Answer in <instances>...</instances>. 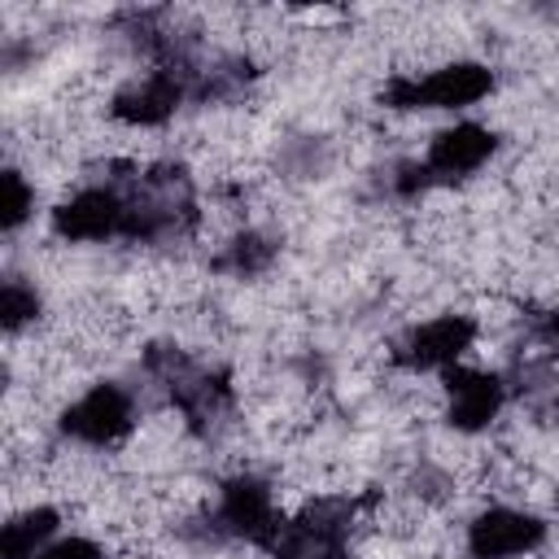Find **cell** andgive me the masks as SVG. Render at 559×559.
Wrapping results in <instances>:
<instances>
[{
    "label": "cell",
    "instance_id": "6da1fadb",
    "mask_svg": "<svg viewBox=\"0 0 559 559\" xmlns=\"http://www.w3.org/2000/svg\"><path fill=\"white\" fill-rule=\"evenodd\" d=\"M493 92V70L476 57H450L419 70H402L384 83L380 100L389 109H424V114H463Z\"/></svg>",
    "mask_w": 559,
    "mask_h": 559
},
{
    "label": "cell",
    "instance_id": "7a4b0ae2",
    "mask_svg": "<svg viewBox=\"0 0 559 559\" xmlns=\"http://www.w3.org/2000/svg\"><path fill=\"white\" fill-rule=\"evenodd\" d=\"M140 428V402L122 380H92L57 411V437L74 450L105 454L131 441Z\"/></svg>",
    "mask_w": 559,
    "mask_h": 559
},
{
    "label": "cell",
    "instance_id": "3957f363",
    "mask_svg": "<svg viewBox=\"0 0 559 559\" xmlns=\"http://www.w3.org/2000/svg\"><path fill=\"white\" fill-rule=\"evenodd\" d=\"M205 520H210L214 537L245 542V546H258V550L271 555L280 533H284V524H288V511L280 507V493H275V485L266 476L236 472L214 489V502H210Z\"/></svg>",
    "mask_w": 559,
    "mask_h": 559
},
{
    "label": "cell",
    "instance_id": "277c9868",
    "mask_svg": "<svg viewBox=\"0 0 559 559\" xmlns=\"http://www.w3.org/2000/svg\"><path fill=\"white\" fill-rule=\"evenodd\" d=\"M131 223H135V192L118 183H83L48 210V227L61 245L131 240Z\"/></svg>",
    "mask_w": 559,
    "mask_h": 559
},
{
    "label": "cell",
    "instance_id": "5b68a950",
    "mask_svg": "<svg viewBox=\"0 0 559 559\" xmlns=\"http://www.w3.org/2000/svg\"><path fill=\"white\" fill-rule=\"evenodd\" d=\"M550 542V520L520 502H489L463 524L467 559H537Z\"/></svg>",
    "mask_w": 559,
    "mask_h": 559
},
{
    "label": "cell",
    "instance_id": "8992f818",
    "mask_svg": "<svg viewBox=\"0 0 559 559\" xmlns=\"http://www.w3.org/2000/svg\"><path fill=\"white\" fill-rule=\"evenodd\" d=\"M476 341H480V319L476 314L445 310V314H432V319L411 323L406 336L393 349V362L402 371H411V376H441V371L467 362V354L476 349Z\"/></svg>",
    "mask_w": 559,
    "mask_h": 559
},
{
    "label": "cell",
    "instance_id": "52a82bcc",
    "mask_svg": "<svg viewBox=\"0 0 559 559\" xmlns=\"http://www.w3.org/2000/svg\"><path fill=\"white\" fill-rule=\"evenodd\" d=\"M437 393H441V419L459 432V437H476L489 432L502 411H507V376L476 367V362H459L450 371L437 376Z\"/></svg>",
    "mask_w": 559,
    "mask_h": 559
},
{
    "label": "cell",
    "instance_id": "ba28073f",
    "mask_svg": "<svg viewBox=\"0 0 559 559\" xmlns=\"http://www.w3.org/2000/svg\"><path fill=\"white\" fill-rule=\"evenodd\" d=\"M498 153V131L472 118H459L441 131H432L428 148H424V170L432 175V183H463L472 175H480Z\"/></svg>",
    "mask_w": 559,
    "mask_h": 559
},
{
    "label": "cell",
    "instance_id": "9c48e42d",
    "mask_svg": "<svg viewBox=\"0 0 559 559\" xmlns=\"http://www.w3.org/2000/svg\"><path fill=\"white\" fill-rule=\"evenodd\" d=\"M57 537H61V511L52 502H35L31 498L22 507H9L0 546H4V559H35Z\"/></svg>",
    "mask_w": 559,
    "mask_h": 559
},
{
    "label": "cell",
    "instance_id": "30bf717a",
    "mask_svg": "<svg viewBox=\"0 0 559 559\" xmlns=\"http://www.w3.org/2000/svg\"><path fill=\"white\" fill-rule=\"evenodd\" d=\"M271 262H275V240L266 231H258V227H231L227 245L214 258V266L227 271V275H236V280H253Z\"/></svg>",
    "mask_w": 559,
    "mask_h": 559
},
{
    "label": "cell",
    "instance_id": "8fae6325",
    "mask_svg": "<svg viewBox=\"0 0 559 559\" xmlns=\"http://www.w3.org/2000/svg\"><path fill=\"white\" fill-rule=\"evenodd\" d=\"M0 310H4V332H9V341H17L26 328L35 332V323H39V314H44V297H39L35 280H26V275H9V280H4Z\"/></svg>",
    "mask_w": 559,
    "mask_h": 559
},
{
    "label": "cell",
    "instance_id": "7c38bea8",
    "mask_svg": "<svg viewBox=\"0 0 559 559\" xmlns=\"http://www.w3.org/2000/svg\"><path fill=\"white\" fill-rule=\"evenodd\" d=\"M0 192H4V236L13 240L35 218V175H26L22 166L9 162L0 175Z\"/></svg>",
    "mask_w": 559,
    "mask_h": 559
},
{
    "label": "cell",
    "instance_id": "4fadbf2b",
    "mask_svg": "<svg viewBox=\"0 0 559 559\" xmlns=\"http://www.w3.org/2000/svg\"><path fill=\"white\" fill-rule=\"evenodd\" d=\"M524 336L537 345V354H542V358L559 362V306L537 310V314L524 323Z\"/></svg>",
    "mask_w": 559,
    "mask_h": 559
},
{
    "label": "cell",
    "instance_id": "5bb4252c",
    "mask_svg": "<svg viewBox=\"0 0 559 559\" xmlns=\"http://www.w3.org/2000/svg\"><path fill=\"white\" fill-rule=\"evenodd\" d=\"M35 559H109L105 555V546L96 542V537H87V533H61L52 546H44Z\"/></svg>",
    "mask_w": 559,
    "mask_h": 559
}]
</instances>
